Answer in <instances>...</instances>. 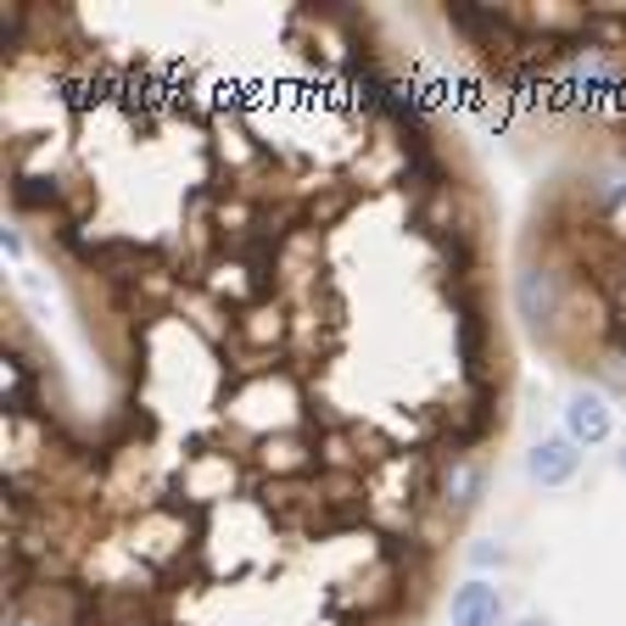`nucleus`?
<instances>
[{"label": "nucleus", "mask_w": 626, "mask_h": 626, "mask_svg": "<svg viewBox=\"0 0 626 626\" xmlns=\"http://www.w3.org/2000/svg\"><path fill=\"white\" fill-rule=\"evenodd\" d=\"M576 464H582V453H576L570 437H548L532 448V459H525V470H532V481H543V487H559V481L576 475Z\"/></svg>", "instance_id": "f257e3e1"}, {"label": "nucleus", "mask_w": 626, "mask_h": 626, "mask_svg": "<svg viewBox=\"0 0 626 626\" xmlns=\"http://www.w3.org/2000/svg\"><path fill=\"white\" fill-rule=\"evenodd\" d=\"M565 425H570V442L576 448H593V442H604L610 437V409H604V398H593V392H576L570 403H565Z\"/></svg>", "instance_id": "f03ea898"}, {"label": "nucleus", "mask_w": 626, "mask_h": 626, "mask_svg": "<svg viewBox=\"0 0 626 626\" xmlns=\"http://www.w3.org/2000/svg\"><path fill=\"white\" fill-rule=\"evenodd\" d=\"M504 615V599L493 582H464L453 593V626H498Z\"/></svg>", "instance_id": "7ed1b4c3"}, {"label": "nucleus", "mask_w": 626, "mask_h": 626, "mask_svg": "<svg viewBox=\"0 0 626 626\" xmlns=\"http://www.w3.org/2000/svg\"><path fill=\"white\" fill-rule=\"evenodd\" d=\"M554 308H559V274L525 269L520 274V314L532 319V324H543V319H554Z\"/></svg>", "instance_id": "20e7f679"}, {"label": "nucleus", "mask_w": 626, "mask_h": 626, "mask_svg": "<svg viewBox=\"0 0 626 626\" xmlns=\"http://www.w3.org/2000/svg\"><path fill=\"white\" fill-rule=\"evenodd\" d=\"M481 342H487V324H481V314L475 308H464V319H459V353H464V369H470V380L475 387H487V380H481Z\"/></svg>", "instance_id": "39448f33"}, {"label": "nucleus", "mask_w": 626, "mask_h": 626, "mask_svg": "<svg viewBox=\"0 0 626 626\" xmlns=\"http://www.w3.org/2000/svg\"><path fill=\"white\" fill-rule=\"evenodd\" d=\"M475 493H481V470H475V464H453V475H448V487H442L448 509H453V515H464V509L475 504Z\"/></svg>", "instance_id": "423d86ee"}, {"label": "nucleus", "mask_w": 626, "mask_h": 626, "mask_svg": "<svg viewBox=\"0 0 626 626\" xmlns=\"http://www.w3.org/2000/svg\"><path fill=\"white\" fill-rule=\"evenodd\" d=\"M7 380H12L7 409L12 414H28L34 409V369H28V358H7Z\"/></svg>", "instance_id": "0eeeda50"}, {"label": "nucleus", "mask_w": 626, "mask_h": 626, "mask_svg": "<svg viewBox=\"0 0 626 626\" xmlns=\"http://www.w3.org/2000/svg\"><path fill=\"white\" fill-rule=\"evenodd\" d=\"M23 23H28V12H23V7H7V17H0V34H7V45L23 39Z\"/></svg>", "instance_id": "6e6552de"}, {"label": "nucleus", "mask_w": 626, "mask_h": 626, "mask_svg": "<svg viewBox=\"0 0 626 626\" xmlns=\"http://www.w3.org/2000/svg\"><path fill=\"white\" fill-rule=\"evenodd\" d=\"M615 347H621V353H626V324H621V330H615Z\"/></svg>", "instance_id": "1a4fd4ad"}, {"label": "nucleus", "mask_w": 626, "mask_h": 626, "mask_svg": "<svg viewBox=\"0 0 626 626\" xmlns=\"http://www.w3.org/2000/svg\"><path fill=\"white\" fill-rule=\"evenodd\" d=\"M520 626H548V621H520Z\"/></svg>", "instance_id": "9d476101"}, {"label": "nucleus", "mask_w": 626, "mask_h": 626, "mask_svg": "<svg viewBox=\"0 0 626 626\" xmlns=\"http://www.w3.org/2000/svg\"><path fill=\"white\" fill-rule=\"evenodd\" d=\"M621 470H626V448H621Z\"/></svg>", "instance_id": "9b49d317"}]
</instances>
